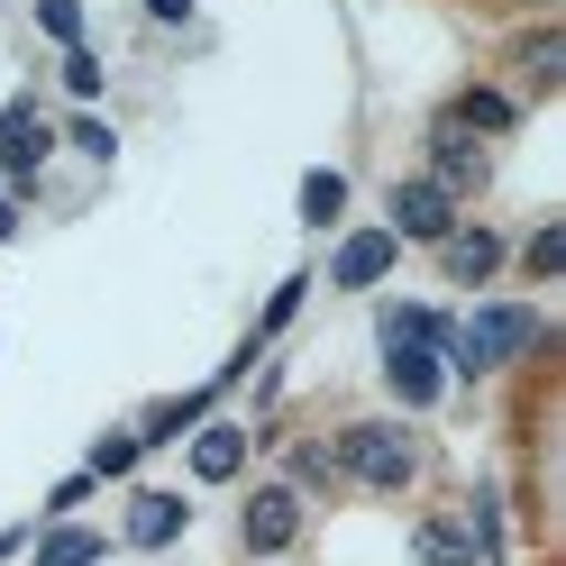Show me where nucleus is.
Wrapping results in <instances>:
<instances>
[{
    "label": "nucleus",
    "instance_id": "obj_1",
    "mask_svg": "<svg viewBox=\"0 0 566 566\" xmlns=\"http://www.w3.org/2000/svg\"><path fill=\"white\" fill-rule=\"evenodd\" d=\"M430 347H448V329L430 321V311H411V302L384 311V375H394V394L420 402V411L439 402V366H430Z\"/></svg>",
    "mask_w": 566,
    "mask_h": 566
},
{
    "label": "nucleus",
    "instance_id": "obj_2",
    "mask_svg": "<svg viewBox=\"0 0 566 566\" xmlns=\"http://www.w3.org/2000/svg\"><path fill=\"white\" fill-rule=\"evenodd\" d=\"M329 467L357 475V484H375V493H394V484H411L420 448H411V430H394V420H347L338 448H329Z\"/></svg>",
    "mask_w": 566,
    "mask_h": 566
},
{
    "label": "nucleus",
    "instance_id": "obj_3",
    "mask_svg": "<svg viewBox=\"0 0 566 566\" xmlns=\"http://www.w3.org/2000/svg\"><path fill=\"white\" fill-rule=\"evenodd\" d=\"M530 338H539V311L530 302H484L448 347H457V375H493V366H512Z\"/></svg>",
    "mask_w": 566,
    "mask_h": 566
},
{
    "label": "nucleus",
    "instance_id": "obj_4",
    "mask_svg": "<svg viewBox=\"0 0 566 566\" xmlns=\"http://www.w3.org/2000/svg\"><path fill=\"white\" fill-rule=\"evenodd\" d=\"M484 174H493V156H484L475 137H467V128H457V119L439 111V128H430V184H439V192H475Z\"/></svg>",
    "mask_w": 566,
    "mask_h": 566
},
{
    "label": "nucleus",
    "instance_id": "obj_5",
    "mask_svg": "<svg viewBox=\"0 0 566 566\" xmlns=\"http://www.w3.org/2000/svg\"><path fill=\"white\" fill-rule=\"evenodd\" d=\"M457 229V192H439L430 174H420V184H394V238H448Z\"/></svg>",
    "mask_w": 566,
    "mask_h": 566
},
{
    "label": "nucleus",
    "instance_id": "obj_6",
    "mask_svg": "<svg viewBox=\"0 0 566 566\" xmlns=\"http://www.w3.org/2000/svg\"><path fill=\"white\" fill-rule=\"evenodd\" d=\"M247 548H256V557H274V548H293V530H302V493L293 484H265L256 493V503H247Z\"/></svg>",
    "mask_w": 566,
    "mask_h": 566
},
{
    "label": "nucleus",
    "instance_id": "obj_7",
    "mask_svg": "<svg viewBox=\"0 0 566 566\" xmlns=\"http://www.w3.org/2000/svg\"><path fill=\"white\" fill-rule=\"evenodd\" d=\"M503 256H512V247H503V229H448V238H439L448 283H493V274H503Z\"/></svg>",
    "mask_w": 566,
    "mask_h": 566
},
{
    "label": "nucleus",
    "instance_id": "obj_8",
    "mask_svg": "<svg viewBox=\"0 0 566 566\" xmlns=\"http://www.w3.org/2000/svg\"><path fill=\"white\" fill-rule=\"evenodd\" d=\"M184 521H192V503H174V493H128V548H174Z\"/></svg>",
    "mask_w": 566,
    "mask_h": 566
},
{
    "label": "nucleus",
    "instance_id": "obj_9",
    "mask_svg": "<svg viewBox=\"0 0 566 566\" xmlns=\"http://www.w3.org/2000/svg\"><path fill=\"white\" fill-rule=\"evenodd\" d=\"M394 256H402V238H394V229H357V238L338 247V265H329V274H338V283H384V274H394Z\"/></svg>",
    "mask_w": 566,
    "mask_h": 566
},
{
    "label": "nucleus",
    "instance_id": "obj_10",
    "mask_svg": "<svg viewBox=\"0 0 566 566\" xmlns=\"http://www.w3.org/2000/svg\"><path fill=\"white\" fill-rule=\"evenodd\" d=\"M448 119L467 128V137H503V128L521 119V101H512V92H493V83H475V92H457V101H448Z\"/></svg>",
    "mask_w": 566,
    "mask_h": 566
},
{
    "label": "nucleus",
    "instance_id": "obj_11",
    "mask_svg": "<svg viewBox=\"0 0 566 566\" xmlns=\"http://www.w3.org/2000/svg\"><path fill=\"white\" fill-rule=\"evenodd\" d=\"M238 467H247V430H201L192 439V475L201 484H229Z\"/></svg>",
    "mask_w": 566,
    "mask_h": 566
},
{
    "label": "nucleus",
    "instance_id": "obj_12",
    "mask_svg": "<svg viewBox=\"0 0 566 566\" xmlns=\"http://www.w3.org/2000/svg\"><path fill=\"white\" fill-rule=\"evenodd\" d=\"M46 156V128H38V111H0V165L10 174H28Z\"/></svg>",
    "mask_w": 566,
    "mask_h": 566
},
{
    "label": "nucleus",
    "instance_id": "obj_13",
    "mask_svg": "<svg viewBox=\"0 0 566 566\" xmlns=\"http://www.w3.org/2000/svg\"><path fill=\"white\" fill-rule=\"evenodd\" d=\"M411 557H420V566H475V548H467V530H448V521H420V539H411Z\"/></svg>",
    "mask_w": 566,
    "mask_h": 566
},
{
    "label": "nucleus",
    "instance_id": "obj_14",
    "mask_svg": "<svg viewBox=\"0 0 566 566\" xmlns=\"http://www.w3.org/2000/svg\"><path fill=\"white\" fill-rule=\"evenodd\" d=\"M38 566H101V539H92V530H46Z\"/></svg>",
    "mask_w": 566,
    "mask_h": 566
},
{
    "label": "nucleus",
    "instance_id": "obj_15",
    "mask_svg": "<svg viewBox=\"0 0 566 566\" xmlns=\"http://www.w3.org/2000/svg\"><path fill=\"white\" fill-rule=\"evenodd\" d=\"M338 210H347V184H338V174H311V184H302V220H311V229H329Z\"/></svg>",
    "mask_w": 566,
    "mask_h": 566
},
{
    "label": "nucleus",
    "instance_id": "obj_16",
    "mask_svg": "<svg viewBox=\"0 0 566 566\" xmlns=\"http://www.w3.org/2000/svg\"><path fill=\"white\" fill-rule=\"evenodd\" d=\"M521 64H530V83H557V74H566V38H557V28L521 38Z\"/></svg>",
    "mask_w": 566,
    "mask_h": 566
},
{
    "label": "nucleus",
    "instance_id": "obj_17",
    "mask_svg": "<svg viewBox=\"0 0 566 566\" xmlns=\"http://www.w3.org/2000/svg\"><path fill=\"white\" fill-rule=\"evenodd\" d=\"M38 28H46V38H64V46H74V38H83V10H74V0H38Z\"/></svg>",
    "mask_w": 566,
    "mask_h": 566
},
{
    "label": "nucleus",
    "instance_id": "obj_18",
    "mask_svg": "<svg viewBox=\"0 0 566 566\" xmlns=\"http://www.w3.org/2000/svg\"><path fill=\"white\" fill-rule=\"evenodd\" d=\"M557 265H566V229H539V238H530V274H539V283H548Z\"/></svg>",
    "mask_w": 566,
    "mask_h": 566
},
{
    "label": "nucleus",
    "instance_id": "obj_19",
    "mask_svg": "<svg viewBox=\"0 0 566 566\" xmlns=\"http://www.w3.org/2000/svg\"><path fill=\"white\" fill-rule=\"evenodd\" d=\"M137 448H147V439H137V430H128V439H101V448H92V475H119V467H128Z\"/></svg>",
    "mask_w": 566,
    "mask_h": 566
},
{
    "label": "nucleus",
    "instance_id": "obj_20",
    "mask_svg": "<svg viewBox=\"0 0 566 566\" xmlns=\"http://www.w3.org/2000/svg\"><path fill=\"white\" fill-rule=\"evenodd\" d=\"M64 137H74V147H83V156H101V165H111V147H119V137H111V128H101V119H74V128H64Z\"/></svg>",
    "mask_w": 566,
    "mask_h": 566
},
{
    "label": "nucleus",
    "instance_id": "obj_21",
    "mask_svg": "<svg viewBox=\"0 0 566 566\" xmlns=\"http://www.w3.org/2000/svg\"><path fill=\"white\" fill-rule=\"evenodd\" d=\"M64 83L92 101V92H101V55H83V46H74V55H64Z\"/></svg>",
    "mask_w": 566,
    "mask_h": 566
},
{
    "label": "nucleus",
    "instance_id": "obj_22",
    "mask_svg": "<svg viewBox=\"0 0 566 566\" xmlns=\"http://www.w3.org/2000/svg\"><path fill=\"white\" fill-rule=\"evenodd\" d=\"M147 10H156V19H192V0H147Z\"/></svg>",
    "mask_w": 566,
    "mask_h": 566
},
{
    "label": "nucleus",
    "instance_id": "obj_23",
    "mask_svg": "<svg viewBox=\"0 0 566 566\" xmlns=\"http://www.w3.org/2000/svg\"><path fill=\"white\" fill-rule=\"evenodd\" d=\"M10 229H19V220H10V201H0V238H10Z\"/></svg>",
    "mask_w": 566,
    "mask_h": 566
}]
</instances>
